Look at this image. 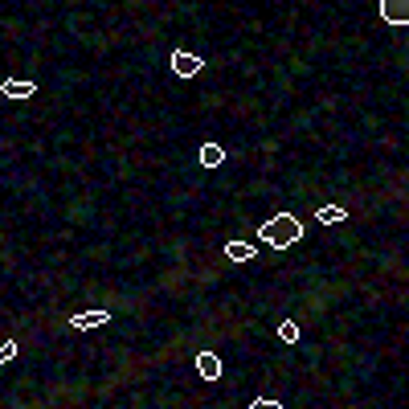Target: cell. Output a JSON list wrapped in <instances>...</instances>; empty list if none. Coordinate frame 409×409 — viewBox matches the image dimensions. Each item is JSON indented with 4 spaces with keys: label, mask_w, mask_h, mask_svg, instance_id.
<instances>
[{
    "label": "cell",
    "mask_w": 409,
    "mask_h": 409,
    "mask_svg": "<svg viewBox=\"0 0 409 409\" xmlns=\"http://www.w3.org/2000/svg\"><path fill=\"white\" fill-rule=\"evenodd\" d=\"M258 238H262L266 246H275V250H291V246L303 238V221L295 217V213H275V217L262 221Z\"/></svg>",
    "instance_id": "cell-1"
},
{
    "label": "cell",
    "mask_w": 409,
    "mask_h": 409,
    "mask_svg": "<svg viewBox=\"0 0 409 409\" xmlns=\"http://www.w3.org/2000/svg\"><path fill=\"white\" fill-rule=\"evenodd\" d=\"M377 17L389 29H409V0H377Z\"/></svg>",
    "instance_id": "cell-2"
},
{
    "label": "cell",
    "mask_w": 409,
    "mask_h": 409,
    "mask_svg": "<svg viewBox=\"0 0 409 409\" xmlns=\"http://www.w3.org/2000/svg\"><path fill=\"white\" fill-rule=\"evenodd\" d=\"M102 323H111V311H78V315H70V327H78V332H91V327H102Z\"/></svg>",
    "instance_id": "cell-3"
},
{
    "label": "cell",
    "mask_w": 409,
    "mask_h": 409,
    "mask_svg": "<svg viewBox=\"0 0 409 409\" xmlns=\"http://www.w3.org/2000/svg\"><path fill=\"white\" fill-rule=\"evenodd\" d=\"M201 58H196V54H180V49H176V54H172V70H176V74H180V78H196V74H201Z\"/></svg>",
    "instance_id": "cell-4"
},
{
    "label": "cell",
    "mask_w": 409,
    "mask_h": 409,
    "mask_svg": "<svg viewBox=\"0 0 409 409\" xmlns=\"http://www.w3.org/2000/svg\"><path fill=\"white\" fill-rule=\"evenodd\" d=\"M0 95L4 98H33L37 95V82H17V78H8V82H0Z\"/></svg>",
    "instance_id": "cell-5"
},
{
    "label": "cell",
    "mask_w": 409,
    "mask_h": 409,
    "mask_svg": "<svg viewBox=\"0 0 409 409\" xmlns=\"http://www.w3.org/2000/svg\"><path fill=\"white\" fill-rule=\"evenodd\" d=\"M196 373H201L205 380H217L221 377V360L213 356V352H201V356H196Z\"/></svg>",
    "instance_id": "cell-6"
},
{
    "label": "cell",
    "mask_w": 409,
    "mask_h": 409,
    "mask_svg": "<svg viewBox=\"0 0 409 409\" xmlns=\"http://www.w3.org/2000/svg\"><path fill=\"white\" fill-rule=\"evenodd\" d=\"M225 258H233V262H254V246L250 242H225Z\"/></svg>",
    "instance_id": "cell-7"
},
{
    "label": "cell",
    "mask_w": 409,
    "mask_h": 409,
    "mask_svg": "<svg viewBox=\"0 0 409 409\" xmlns=\"http://www.w3.org/2000/svg\"><path fill=\"white\" fill-rule=\"evenodd\" d=\"M344 217L348 213L340 209V205H323V209H315V221H319V225H340Z\"/></svg>",
    "instance_id": "cell-8"
},
{
    "label": "cell",
    "mask_w": 409,
    "mask_h": 409,
    "mask_svg": "<svg viewBox=\"0 0 409 409\" xmlns=\"http://www.w3.org/2000/svg\"><path fill=\"white\" fill-rule=\"evenodd\" d=\"M201 164H205V168H221V164H225V152H221L217 144H205V148H201Z\"/></svg>",
    "instance_id": "cell-9"
},
{
    "label": "cell",
    "mask_w": 409,
    "mask_h": 409,
    "mask_svg": "<svg viewBox=\"0 0 409 409\" xmlns=\"http://www.w3.org/2000/svg\"><path fill=\"white\" fill-rule=\"evenodd\" d=\"M279 340H283V344H299V323H295V319H283V323H279Z\"/></svg>",
    "instance_id": "cell-10"
},
{
    "label": "cell",
    "mask_w": 409,
    "mask_h": 409,
    "mask_svg": "<svg viewBox=\"0 0 409 409\" xmlns=\"http://www.w3.org/2000/svg\"><path fill=\"white\" fill-rule=\"evenodd\" d=\"M13 356H17V340H13V336H8V340H4V344H0V364H8V360H13Z\"/></svg>",
    "instance_id": "cell-11"
},
{
    "label": "cell",
    "mask_w": 409,
    "mask_h": 409,
    "mask_svg": "<svg viewBox=\"0 0 409 409\" xmlns=\"http://www.w3.org/2000/svg\"><path fill=\"white\" fill-rule=\"evenodd\" d=\"M250 409H279V401H275V397H254Z\"/></svg>",
    "instance_id": "cell-12"
}]
</instances>
